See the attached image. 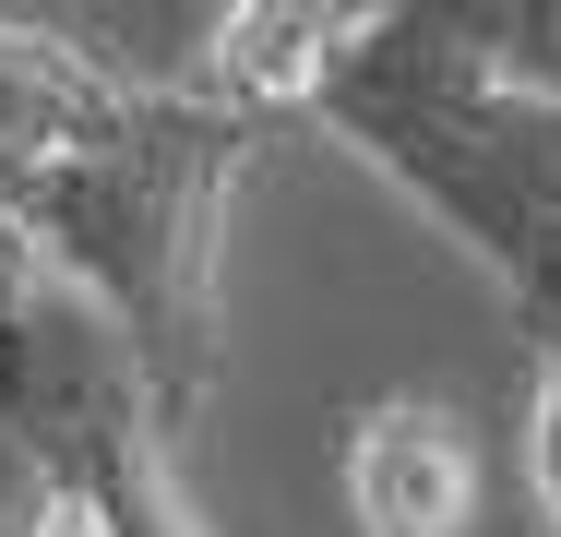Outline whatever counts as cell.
Wrapping results in <instances>:
<instances>
[{"label":"cell","instance_id":"obj_1","mask_svg":"<svg viewBox=\"0 0 561 537\" xmlns=\"http://www.w3.org/2000/svg\"><path fill=\"white\" fill-rule=\"evenodd\" d=\"M311 119L370 180H394L443 239H466V263L514 299L526 346L550 358L561 346V72L502 60L478 12L382 0Z\"/></svg>","mask_w":561,"mask_h":537},{"label":"cell","instance_id":"obj_2","mask_svg":"<svg viewBox=\"0 0 561 537\" xmlns=\"http://www.w3.org/2000/svg\"><path fill=\"white\" fill-rule=\"evenodd\" d=\"M251 156H263V119H239L227 96H108L96 132L12 204L36 263L119 322L131 370L156 382V407L180 430L204 419V395L227 370L216 227L251 180Z\"/></svg>","mask_w":561,"mask_h":537},{"label":"cell","instance_id":"obj_3","mask_svg":"<svg viewBox=\"0 0 561 537\" xmlns=\"http://www.w3.org/2000/svg\"><path fill=\"white\" fill-rule=\"evenodd\" d=\"M0 430H24L72 478L96 537H216L192 478H180V419L131 370L119 322L60 275L0 322Z\"/></svg>","mask_w":561,"mask_h":537},{"label":"cell","instance_id":"obj_4","mask_svg":"<svg viewBox=\"0 0 561 537\" xmlns=\"http://www.w3.org/2000/svg\"><path fill=\"white\" fill-rule=\"evenodd\" d=\"M358 537H466L478 514V430L454 395H370L335 454Z\"/></svg>","mask_w":561,"mask_h":537},{"label":"cell","instance_id":"obj_5","mask_svg":"<svg viewBox=\"0 0 561 537\" xmlns=\"http://www.w3.org/2000/svg\"><path fill=\"white\" fill-rule=\"evenodd\" d=\"M24 36H48L84 84L108 96H216V60H227V0H180V12H119V0H36L12 12Z\"/></svg>","mask_w":561,"mask_h":537},{"label":"cell","instance_id":"obj_6","mask_svg":"<svg viewBox=\"0 0 561 537\" xmlns=\"http://www.w3.org/2000/svg\"><path fill=\"white\" fill-rule=\"evenodd\" d=\"M382 0H227V60H216V96L239 119H311L323 84L358 60Z\"/></svg>","mask_w":561,"mask_h":537},{"label":"cell","instance_id":"obj_7","mask_svg":"<svg viewBox=\"0 0 561 537\" xmlns=\"http://www.w3.org/2000/svg\"><path fill=\"white\" fill-rule=\"evenodd\" d=\"M96 107H108V84H84L48 36H24V24L0 12V215L96 132Z\"/></svg>","mask_w":561,"mask_h":537},{"label":"cell","instance_id":"obj_8","mask_svg":"<svg viewBox=\"0 0 561 537\" xmlns=\"http://www.w3.org/2000/svg\"><path fill=\"white\" fill-rule=\"evenodd\" d=\"M0 537H96V514L72 502V478L24 430H0Z\"/></svg>","mask_w":561,"mask_h":537},{"label":"cell","instance_id":"obj_9","mask_svg":"<svg viewBox=\"0 0 561 537\" xmlns=\"http://www.w3.org/2000/svg\"><path fill=\"white\" fill-rule=\"evenodd\" d=\"M526 478H538V514L561 537V346L538 358V407H526Z\"/></svg>","mask_w":561,"mask_h":537},{"label":"cell","instance_id":"obj_10","mask_svg":"<svg viewBox=\"0 0 561 537\" xmlns=\"http://www.w3.org/2000/svg\"><path fill=\"white\" fill-rule=\"evenodd\" d=\"M36 287H48V263H36V239H24V227H12V215H0V322L24 311V299H36Z\"/></svg>","mask_w":561,"mask_h":537}]
</instances>
